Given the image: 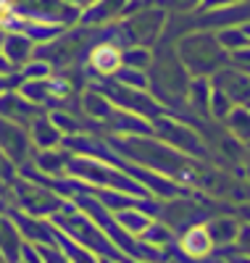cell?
Listing matches in <instances>:
<instances>
[{"label": "cell", "mask_w": 250, "mask_h": 263, "mask_svg": "<svg viewBox=\"0 0 250 263\" xmlns=\"http://www.w3.org/2000/svg\"><path fill=\"white\" fill-rule=\"evenodd\" d=\"M66 168H69L74 177L87 179L90 184H98V187H111V190H119V192H132L137 197H145V190L134 182L132 177L121 171H113L105 163H98L95 158H74V161H66Z\"/></svg>", "instance_id": "1"}, {"label": "cell", "mask_w": 250, "mask_h": 263, "mask_svg": "<svg viewBox=\"0 0 250 263\" xmlns=\"http://www.w3.org/2000/svg\"><path fill=\"white\" fill-rule=\"evenodd\" d=\"M179 58L192 74L206 77V74L216 71L219 66L224 63V48L219 45V40H213L211 34H195V37L182 40Z\"/></svg>", "instance_id": "2"}, {"label": "cell", "mask_w": 250, "mask_h": 263, "mask_svg": "<svg viewBox=\"0 0 250 263\" xmlns=\"http://www.w3.org/2000/svg\"><path fill=\"white\" fill-rule=\"evenodd\" d=\"M56 224H61V229L69 234L77 245L87 248V250H93V253H100V255H111V258H119V253L113 250L116 245L108 239V234L100 232V227H95L90 218L69 211V216H63V213H56Z\"/></svg>", "instance_id": "3"}, {"label": "cell", "mask_w": 250, "mask_h": 263, "mask_svg": "<svg viewBox=\"0 0 250 263\" xmlns=\"http://www.w3.org/2000/svg\"><path fill=\"white\" fill-rule=\"evenodd\" d=\"M155 132L164 137V142H169V147H174L179 153L206 156V150L200 145V137L192 129H187L185 124H176V121H169V119H155Z\"/></svg>", "instance_id": "4"}, {"label": "cell", "mask_w": 250, "mask_h": 263, "mask_svg": "<svg viewBox=\"0 0 250 263\" xmlns=\"http://www.w3.org/2000/svg\"><path fill=\"white\" fill-rule=\"evenodd\" d=\"M19 195H21V203H24V211L29 216H56L61 211H74V208H66L56 195L45 192L34 184H19Z\"/></svg>", "instance_id": "5"}, {"label": "cell", "mask_w": 250, "mask_h": 263, "mask_svg": "<svg viewBox=\"0 0 250 263\" xmlns=\"http://www.w3.org/2000/svg\"><path fill=\"white\" fill-rule=\"evenodd\" d=\"M0 150L13 163H24L27 153H29V137H27L24 126L0 119Z\"/></svg>", "instance_id": "6"}, {"label": "cell", "mask_w": 250, "mask_h": 263, "mask_svg": "<svg viewBox=\"0 0 250 263\" xmlns=\"http://www.w3.org/2000/svg\"><path fill=\"white\" fill-rule=\"evenodd\" d=\"M164 29V13L161 11H145V13H134L127 21V34L132 42H153Z\"/></svg>", "instance_id": "7"}, {"label": "cell", "mask_w": 250, "mask_h": 263, "mask_svg": "<svg viewBox=\"0 0 250 263\" xmlns=\"http://www.w3.org/2000/svg\"><path fill=\"white\" fill-rule=\"evenodd\" d=\"M37 114L34 103H29L21 92H0V119L13 121V124H29Z\"/></svg>", "instance_id": "8"}, {"label": "cell", "mask_w": 250, "mask_h": 263, "mask_svg": "<svg viewBox=\"0 0 250 263\" xmlns=\"http://www.w3.org/2000/svg\"><path fill=\"white\" fill-rule=\"evenodd\" d=\"M0 53L3 58L11 63V66H24L32 61V53H34V42L24 34V32H11L6 37H0Z\"/></svg>", "instance_id": "9"}, {"label": "cell", "mask_w": 250, "mask_h": 263, "mask_svg": "<svg viewBox=\"0 0 250 263\" xmlns=\"http://www.w3.org/2000/svg\"><path fill=\"white\" fill-rule=\"evenodd\" d=\"M179 250L185 253L187 258H192V260H203V258H208V255L213 253V242H211V237H208L206 227H200V224L187 227V232L182 234Z\"/></svg>", "instance_id": "10"}, {"label": "cell", "mask_w": 250, "mask_h": 263, "mask_svg": "<svg viewBox=\"0 0 250 263\" xmlns=\"http://www.w3.org/2000/svg\"><path fill=\"white\" fill-rule=\"evenodd\" d=\"M213 87H216V90H221L235 105L250 100V77H245V74L221 71V74L213 79Z\"/></svg>", "instance_id": "11"}, {"label": "cell", "mask_w": 250, "mask_h": 263, "mask_svg": "<svg viewBox=\"0 0 250 263\" xmlns=\"http://www.w3.org/2000/svg\"><path fill=\"white\" fill-rule=\"evenodd\" d=\"M145 90H137V92H132V90H127L124 84H119V90H111L108 95L116 100V103H121L124 108H132V111H137V114H142V116H158V108L148 95H142Z\"/></svg>", "instance_id": "12"}, {"label": "cell", "mask_w": 250, "mask_h": 263, "mask_svg": "<svg viewBox=\"0 0 250 263\" xmlns=\"http://www.w3.org/2000/svg\"><path fill=\"white\" fill-rule=\"evenodd\" d=\"M29 140H32L34 145H40L42 150H50V147H58L61 132H58V126L50 121V116H48V119L37 116V119H32V126H29Z\"/></svg>", "instance_id": "13"}, {"label": "cell", "mask_w": 250, "mask_h": 263, "mask_svg": "<svg viewBox=\"0 0 250 263\" xmlns=\"http://www.w3.org/2000/svg\"><path fill=\"white\" fill-rule=\"evenodd\" d=\"M206 232L211 237L213 248H226V245H235L237 239V232H240V224L235 218H226V216H219L213 221L206 224Z\"/></svg>", "instance_id": "14"}, {"label": "cell", "mask_w": 250, "mask_h": 263, "mask_svg": "<svg viewBox=\"0 0 250 263\" xmlns=\"http://www.w3.org/2000/svg\"><path fill=\"white\" fill-rule=\"evenodd\" d=\"M90 63L95 66L98 74H116L121 69V53L116 50V45H98L93 53H90Z\"/></svg>", "instance_id": "15"}, {"label": "cell", "mask_w": 250, "mask_h": 263, "mask_svg": "<svg viewBox=\"0 0 250 263\" xmlns=\"http://www.w3.org/2000/svg\"><path fill=\"white\" fill-rule=\"evenodd\" d=\"M21 239H19V229L8 221V218L0 216V255L8 260H19L21 255Z\"/></svg>", "instance_id": "16"}, {"label": "cell", "mask_w": 250, "mask_h": 263, "mask_svg": "<svg viewBox=\"0 0 250 263\" xmlns=\"http://www.w3.org/2000/svg\"><path fill=\"white\" fill-rule=\"evenodd\" d=\"M116 224L127 232V234H134V237H140L145 229H148V224H150V216L142 211V208H127V211H119L116 213Z\"/></svg>", "instance_id": "17"}, {"label": "cell", "mask_w": 250, "mask_h": 263, "mask_svg": "<svg viewBox=\"0 0 250 263\" xmlns=\"http://www.w3.org/2000/svg\"><path fill=\"white\" fill-rule=\"evenodd\" d=\"M16 221H19V229L24 232L32 242H37V245H45V242L53 245V242H56V237H53V232L48 229V224H42L37 216H19Z\"/></svg>", "instance_id": "18"}, {"label": "cell", "mask_w": 250, "mask_h": 263, "mask_svg": "<svg viewBox=\"0 0 250 263\" xmlns=\"http://www.w3.org/2000/svg\"><path fill=\"white\" fill-rule=\"evenodd\" d=\"M124 8H127V0H95L93 6H87L84 21H90V24H98V21H105V18L119 16Z\"/></svg>", "instance_id": "19"}, {"label": "cell", "mask_w": 250, "mask_h": 263, "mask_svg": "<svg viewBox=\"0 0 250 263\" xmlns=\"http://www.w3.org/2000/svg\"><path fill=\"white\" fill-rule=\"evenodd\" d=\"M226 124H229L232 135L250 142V108H242V105H235L229 114H226Z\"/></svg>", "instance_id": "20"}, {"label": "cell", "mask_w": 250, "mask_h": 263, "mask_svg": "<svg viewBox=\"0 0 250 263\" xmlns=\"http://www.w3.org/2000/svg\"><path fill=\"white\" fill-rule=\"evenodd\" d=\"M153 63V55L145 45H132L121 53V66H127V69H137V71H145L148 66Z\"/></svg>", "instance_id": "21"}, {"label": "cell", "mask_w": 250, "mask_h": 263, "mask_svg": "<svg viewBox=\"0 0 250 263\" xmlns=\"http://www.w3.org/2000/svg\"><path fill=\"white\" fill-rule=\"evenodd\" d=\"M216 40H219V45H221L224 50H242V48L250 45V40L245 37V32L237 29V27H226V29H221V32L216 34Z\"/></svg>", "instance_id": "22"}, {"label": "cell", "mask_w": 250, "mask_h": 263, "mask_svg": "<svg viewBox=\"0 0 250 263\" xmlns=\"http://www.w3.org/2000/svg\"><path fill=\"white\" fill-rule=\"evenodd\" d=\"M66 158L61 150H56V147H50V150H45V153H40L37 156V166L42 168V171H48V174H61V171H66Z\"/></svg>", "instance_id": "23"}, {"label": "cell", "mask_w": 250, "mask_h": 263, "mask_svg": "<svg viewBox=\"0 0 250 263\" xmlns=\"http://www.w3.org/2000/svg\"><path fill=\"white\" fill-rule=\"evenodd\" d=\"M142 237V242L145 245H153V248H164V245H169L171 242V229L166 227V224H148V229L140 234Z\"/></svg>", "instance_id": "24"}, {"label": "cell", "mask_w": 250, "mask_h": 263, "mask_svg": "<svg viewBox=\"0 0 250 263\" xmlns=\"http://www.w3.org/2000/svg\"><path fill=\"white\" fill-rule=\"evenodd\" d=\"M113 77H116L119 84L129 87V90H148V87H150V79H148L142 71H137V69H127V66H124V69H119Z\"/></svg>", "instance_id": "25"}, {"label": "cell", "mask_w": 250, "mask_h": 263, "mask_svg": "<svg viewBox=\"0 0 250 263\" xmlns=\"http://www.w3.org/2000/svg\"><path fill=\"white\" fill-rule=\"evenodd\" d=\"M58 242H61L63 253L69 255V260H72V263H100V260L93 255V250H87V248L77 245L74 239H63V237H58Z\"/></svg>", "instance_id": "26"}, {"label": "cell", "mask_w": 250, "mask_h": 263, "mask_svg": "<svg viewBox=\"0 0 250 263\" xmlns=\"http://www.w3.org/2000/svg\"><path fill=\"white\" fill-rule=\"evenodd\" d=\"M235 108V103L226 98L221 90H216V87L211 84V98H208V111L216 116V119H226V114H229Z\"/></svg>", "instance_id": "27"}, {"label": "cell", "mask_w": 250, "mask_h": 263, "mask_svg": "<svg viewBox=\"0 0 250 263\" xmlns=\"http://www.w3.org/2000/svg\"><path fill=\"white\" fill-rule=\"evenodd\" d=\"M84 111L93 116V119H105L111 116V103L105 98H98V95H87L84 98Z\"/></svg>", "instance_id": "28"}, {"label": "cell", "mask_w": 250, "mask_h": 263, "mask_svg": "<svg viewBox=\"0 0 250 263\" xmlns=\"http://www.w3.org/2000/svg\"><path fill=\"white\" fill-rule=\"evenodd\" d=\"M37 253H40L42 263H72V260H69V255L63 253V248H58L56 242H53V245H48V248L40 245V248H37Z\"/></svg>", "instance_id": "29"}, {"label": "cell", "mask_w": 250, "mask_h": 263, "mask_svg": "<svg viewBox=\"0 0 250 263\" xmlns=\"http://www.w3.org/2000/svg\"><path fill=\"white\" fill-rule=\"evenodd\" d=\"M50 121L58 126V132L63 135V132H69V135H77V132H82V126L69 116V114H63V111H56L53 116H50Z\"/></svg>", "instance_id": "30"}, {"label": "cell", "mask_w": 250, "mask_h": 263, "mask_svg": "<svg viewBox=\"0 0 250 263\" xmlns=\"http://www.w3.org/2000/svg\"><path fill=\"white\" fill-rule=\"evenodd\" d=\"M48 63L40 61V63H27L24 69V79H48Z\"/></svg>", "instance_id": "31"}, {"label": "cell", "mask_w": 250, "mask_h": 263, "mask_svg": "<svg viewBox=\"0 0 250 263\" xmlns=\"http://www.w3.org/2000/svg\"><path fill=\"white\" fill-rule=\"evenodd\" d=\"M235 242L240 245V250L250 253V224L240 227V232H237V239H235Z\"/></svg>", "instance_id": "32"}, {"label": "cell", "mask_w": 250, "mask_h": 263, "mask_svg": "<svg viewBox=\"0 0 250 263\" xmlns=\"http://www.w3.org/2000/svg\"><path fill=\"white\" fill-rule=\"evenodd\" d=\"M164 3H171V8H179V11H190L200 0H164Z\"/></svg>", "instance_id": "33"}, {"label": "cell", "mask_w": 250, "mask_h": 263, "mask_svg": "<svg viewBox=\"0 0 250 263\" xmlns=\"http://www.w3.org/2000/svg\"><path fill=\"white\" fill-rule=\"evenodd\" d=\"M226 263H250V253L237 250L235 255H226Z\"/></svg>", "instance_id": "34"}, {"label": "cell", "mask_w": 250, "mask_h": 263, "mask_svg": "<svg viewBox=\"0 0 250 263\" xmlns=\"http://www.w3.org/2000/svg\"><path fill=\"white\" fill-rule=\"evenodd\" d=\"M0 177H8V158L3 156V150H0Z\"/></svg>", "instance_id": "35"}, {"label": "cell", "mask_w": 250, "mask_h": 263, "mask_svg": "<svg viewBox=\"0 0 250 263\" xmlns=\"http://www.w3.org/2000/svg\"><path fill=\"white\" fill-rule=\"evenodd\" d=\"M8 87H13V82H11V79H8L6 74H0V92H6Z\"/></svg>", "instance_id": "36"}, {"label": "cell", "mask_w": 250, "mask_h": 263, "mask_svg": "<svg viewBox=\"0 0 250 263\" xmlns=\"http://www.w3.org/2000/svg\"><path fill=\"white\" fill-rule=\"evenodd\" d=\"M100 263H116V260H108V258H100Z\"/></svg>", "instance_id": "37"}, {"label": "cell", "mask_w": 250, "mask_h": 263, "mask_svg": "<svg viewBox=\"0 0 250 263\" xmlns=\"http://www.w3.org/2000/svg\"><path fill=\"white\" fill-rule=\"evenodd\" d=\"M245 216H247V218H250V208H245Z\"/></svg>", "instance_id": "38"}, {"label": "cell", "mask_w": 250, "mask_h": 263, "mask_svg": "<svg viewBox=\"0 0 250 263\" xmlns=\"http://www.w3.org/2000/svg\"><path fill=\"white\" fill-rule=\"evenodd\" d=\"M247 163H250V158H247Z\"/></svg>", "instance_id": "39"}]
</instances>
